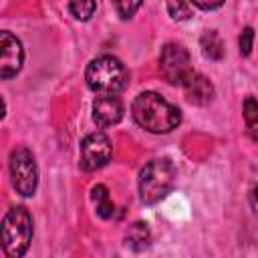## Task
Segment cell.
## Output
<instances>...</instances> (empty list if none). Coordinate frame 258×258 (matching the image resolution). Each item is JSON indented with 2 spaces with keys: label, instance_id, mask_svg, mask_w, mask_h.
Returning a JSON list of instances; mask_svg holds the SVG:
<instances>
[{
  "label": "cell",
  "instance_id": "cell-1",
  "mask_svg": "<svg viewBox=\"0 0 258 258\" xmlns=\"http://www.w3.org/2000/svg\"><path fill=\"white\" fill-rule=\"evenodd\" d=\"M131 115L135 123L149 133H169L181 123V111L163 99L159 93H139L131 103Z\"/></svg>",
  "mask_w": 258,
  "mask_h": 258
},
{
  "label": "cell",
  "instance_id": "cell-2",
  "mask_svg": "<svg viewBox=\"0 0 258 258\" xmlns=\"http://www.w3.org/2000/svg\"><path fill=\"white\" fill-rule=\"evenodd\" d=\"M85 81H87V87L99 97L119 95L129 85V71L117 56L103 54V56L93 58L87 64Z\"/></svg>",
  "mask_w": 258,
  "mask_h": 258
},
{
  "label": "cell",
  "instance_id": "cell-3",
  "mask_svg": "<svg viewBox=\"0 0 258 258\" xmlns=\"http://www.w3.org/2000/svg\"><path fill=\"white\" fill-rule=\"evenodd\" d=\"M34 224L24 206H14L2 220V250L8 258H22L32 242Z\"/></svg>",
  "mask_w": 258,
  "mask_h": 258
},
{
  "label": "cell",
  "instance_id": "cell-4",
  "mask_svg": "<svg viewBox=\"0 0 258 258\" xmlns=\"http://www.w3.org/2000/svg\"><path fill=\"white\" fill-rule=\"evenodd\" d=\"M175 167L169 159L157 157L147 161L139 171V198L143 204L151 206L161 202L173 187Z\"/></svg>",
  "mask_w": 258,
  "mask_h": 258
},
{
  "label": "cell",
  "instance_id": "cell-5",
  "mask_svg": "<svg viewBox=\"0 0 258 258\" xmlns=\"http://www.w3.org/2000/svg\"><path fill=\"white\" fill-rule=\"evenodd\" d=\"M8 169H10V179L14 189L24 198L34 196L38 187V165H36L34 153L28 147L18 145L10 151Z\"/></svg>",
  "mask_w": 258,
  "mask_h": 258
},
{
  "label": "cell",
  "instance_id": "cell-6",
  "mask_svg": "<svg viewBox=\"0 0 258 258\" xmlns=\"http://www.w3.org/2000/svg\"><path fill=\"white\" fill-rule=\"evenodd\" d=\"M159 71L169 85H181L187 79V75L194 71L187 48L177 42L163 44L159 52Z\"/></svg>",
  "mask_w": 258,
  "mask_h": 258
},
{
  "label": "cell",
  "instance_id": "cell-7",
  "mask_svg": "<svg viewBox=\"0 0 258 258\" xmlns=\"http://www.w3.org/2000/svg\"><path fill=\"white\" fill-rule=\"evenodd\" d=\"M113 157L111 139L103 131H93L81 141V157L79 165L83 171H97L105 167Z\"/></svg>",
  "mask_w": 258,
  "mask_h": 258
},
{
  "label": "cell",
  "instance_id": "cell-8",
  "mask_svg": "<svg viewBox=\"0 0 258 258\" xmlns=\"http://www.w3.org/2000/svg\"><path fill=\"white\" fill-rule=\"evenodd\" d=\"M24 64V46L22 42L8 30L0 32V77L12 79L20 73Z\"/></svg>",
  "mask_w": 258,
  "mask_h": 258
},
{
  "label": "cell",
  "instance_id": "cell-9",
  "mask_svg": "<svg viewBox=\"0 0 258 258\" xmlns=\"http://www.w3.org/2000/svg\"><path fill=\"white\" fill-rule=\"evenodd\" d=\"M181 89H183V95L185 99L191 103V105H198V107H206L214 101L216 97V89L212 85V81L198 73V71H191L187 75V79L181 83Z\"/></svg>",
  "mask_w": 258,
  "mask_h": 258
},
{
  "label": "cell",
  "instance_id": "cell-10",
  "mask_svg": "<svg viewBox=\"0 0 258 258\" xmlns=\"http://www.w3.org/2000/svg\"><path fill=\"white\" fill-rule=\"evenodd\" d=\"M123 113H125V107L117 95H103L93 101V121L99 127L117 125L123 119Z\"/></svg>",
  "mask_w": 258,
  "mask_h": 258
},
{
  "label": "cell",
  "instance_id": "cell-11",
  "mask_svg": "<svg viewBox=\"0 0 258 258\" xmlns=\"http://www.w3.org/2000/svg\"><path fill=\"white\" fill-rule=\"evenodd\" d=\"M125 244L133 252H143L151 246V232L145 222H133L125 232Z\"/></svg>",
  "mask_w": 258,
  "mask_h": 258
},
{
  "label": "cell",
  "instance_id": "cell-12",
  "mask_svg": "<svg viewBox=\"0 0 258 258\" xmlns=\"http://www.w3.org/2000/svg\"><path fill=\"white\" fill-rule=\"evenodd\" d=\"M91 200H93V204H95L97 214H99L103 220L115 218L117 208H115V204H113V200H111V196H109L107 185H103V183L93 185V189H91Z\"/></svg>",
  "mask_w": 258,
  "mask_h": 258
},
{
  "label": "cell",
  "instance_id": "cell-13",
  "mask_svg": "<svg viewBox=\"0 0 258 258\" xmlns=\"http://www.w3.org/2000/svg\"><path fill=\"white\" fill-rule=\"evenodd\" d=\"M200 48H202V54L210 60H222L226 52L224 40L218 30H206L200 38Z\"/></svg>",
  "mask_w": 258,
  "mask_h": 258
},
{
  "label": "cell",
  "instance_id": "cell-14",
  "mask_svg": "<svg viewBox=\"0 0 258 258\" xmlns=\"http://www.w3.org/2000/svg\"><path fill=\"white\" fill-rule=\"evenodd\" d=\"M242 115H244V121H246V129H248V135L258 141V101L248 95L244 99V107H242Z\"/></svg>",
  "mask_w": 258,
  "mask_h": 258
},
{
  "label": "cell",
  "instance_id": "cell-15",
  "mask_svg": "<svg viewBox=\"0 0 258 258\" xmlns=\"http://www.w3.org/2000/svg\"><path fill=\"white\" fill-rule=\"evenodd\" d=\"M97 10V2L93 0H81V2H69V12L77 18V20H89Z\"/></svg>",
  "mask_w": 258,
  "mask_h": 258
},
{
  "label": "cell",
  "instance_id": "cell-16",
  "mask_svg": "<svg viewBox=\"0 0 258 258\" xmlns=\"http://www.w3.org/2000/svg\"><path fill=\"white\" fill-rule=\"evenodd\" d=\"M165 8L173 20H187L191 18V10H194V6L187 2H167Z\"/></svg>",
  "mask_w": 258,
  "mask_h": 258
},
{
  "label": "cell",
  "instance_id": "cell-17",
  "mask_svg": "<svg viewBox=\"0 0 258 258\" xmlns=\"http://www.w3.org/2000/svg\"><path fill=\"white\" fill-rule=\"evenodd\" d=\"M238 46H240V54H242V56H250L252 46H254V28H252V26H246V28L240 32Z\"/></svg>",
  "mask_w": 258,
  "mask_h": 258
},
{
  "label": "cell",
  "instance_id": "cell-18",
  "mask_svg": "<svg viewBox=\"0 0 258 258\" xmlns=\"http://www.w3.org/2000/svg\"><path fill=\"white\" fill-rule=\"evenodd\" d=\"M141 6H143V2H113V8L117 10V14H119L123 20L131 18Z\"/></svg>",
  "mask_w": 258,
  "mask_h": 258
},
{
  "label": "cell",
  "instance_id": "cell-19",
  "mask_svg": "<svg viewBox=\"0 0 258 258\" xmlns=\"http://www.w3.org/2000/svg\"><path fill=\"white\" fill-rule=\"evenodd\" d=\"M194 8H202V10H218L224 6V2H214V4H208V2H191Z\"/></svg>",
  "mask_w": 258,
  "mask_h": 258
},
{
  "label": "cell",
  "instance_id": "cell-20",
  "mask_svg": "<svg viewBox=\"0 0 258 258\" xmlns=\"http://www.w3.org/2000/svg\"><path fill=\"white\" fill-rule=\"evenodd\" d=\"M250 206H252L254 214H258V185H254L250 189Z\"/></svg>",
  "mask_w": 258,
  "mask_h": 258
}]
</instances>
